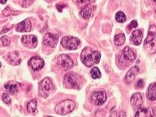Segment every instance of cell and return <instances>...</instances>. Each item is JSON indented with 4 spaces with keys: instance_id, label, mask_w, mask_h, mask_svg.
<instances>
[{
    "instance_id": "obj_21",
    "label": "cell",
    "mask_w": 156,
    "mask_h": 117,
    "mask_svg": "<svg viewBox=\"0 0 156 117\" xmlns=\"http://www.w3.org/2000/svg\"><path fill=\"white\" fill-rule=\"evenodd\" d=\"M5 88L7 90L9 91V92L13 94L16 93L18 90H19V85L17 83H12V82H9L8 83H6L5 85Z\"/></svg>"
},
{
    "instance_id": "obj_36",
    "label": "cell",
    "mask_w": 156,
    "mask_h": 117,
    "mask_svg": "<svg viewBox=\"0 0 156 117\" xmlns=\"http://www.w3.org/2000/svg\"><path fill=\"white\" fill-rule=\"evenodd\" d=\"M153 1H154V2H156V0H153Z\"/></svg>"
},
{
    "instance_id": "obj_23",
    "label": "cell",
    "mask_w": 156,
    "mask_h": 117,
    "mask_svg": "<svg viewBox=\"0 0 156 117\" xmlns=\"http://www.w3.org/2000/svg\"><path fill=\"white\" fill-rule=\"evenodd\" d=\"M80 16L82 18L84 19H89L91 16V11L88 8H85L83 9L80 12Z\"/></svg>"
},
{
    "instance_id": "obj_26",
    "label": "cell",
    "mask_w": 156,
    "mask_h": 117,
    "mask_svg": "<svg viewBox=\"0 0 156 117\" xmlns=\"http://www.w3.org/2000/svg\"><path fill=\"white\" fill-rule=\"evenodd\" d=\"M90 0H77V4L78 7L81 9H84L87 7V6L90 3Z\"/></svg>"
},
{
    "instance_id": "obj_28",
    "label": "cell",
    "mask_w": 156,
    "mask_h": 117,
    "mask_svg": "<svg viewBox=\"0 0 156 117\" xmlns=\"http://www.w3.org/2000/svg\"><path fill=\"white\" fill-rule=\"evenodd\" d=\"M2 98H3V101L5 104H10L11 103V99L9 96L8 95V94H7V93L3 94V95L2 96Z\"/></svg>"
},
{
    "instance_id": "obj_22",
    "label": "cell",
    "mask_w": 156,
    "mask_h": 117,
    "mask_svg": "<svg viewBox=\"0 0 156 117\" xmlns=\"http://www.w3.org/2000/svg\"><path fill=\"white\" fill-rule=\"evenodd\" d=\"M37 110V102L35 99H33L30 101L27 104V111L29 113H34Z\"/></svg>"
},
{
    "instance_id": "obj_24",
    "label": "cell",
    "mask_w": 156,
    "mask_h": 117,
    "mask_svg": "<svg viewBox=\"0 0 156 117\" xmlns=\"http://www.w3.org/2000/svg\"><path fill=\"white\" fill-rule=\"evenodd\" d=\"M91 75L93 79H100L101 77V73L98 67H94L91 70Z\"/></svg>"
},
{
    "instance_id": "obj_20",
    "label": "cell",
    "mask_w": 156,
    "mask_h": 117,
    "mask_svg": "<svg viewBox=\"0 0 156 117\" xmlns=\"http://www.w3.org/2000/svg\"><path fill=\"white\" fill-rule=\"evenodd\" d=\"M125 42H126V36L124 33H120L114 36V45L117 46H122Z\"/></svg>"
},
{
    "instance_id": "obj_29",
    "label": "cell",
    "mask_w": 156,
    "mask_h": 117,
    "mask_svg": "<svg viewBox=\"0 0 156 117\" xmlns=\"http://www.w3.org/2000/svg\"><path fill=\"white\" fill-rule=\"evenodd\" d=\"M3 13L5 16H9L11 15L15 14V13L14 11H12L9 7H7L6 8H5V9L3 11Z\"/></svg>"
},
{
    "instance_id": "obj_35",
    "label": "cell",
    "mask_w": 156,
    "mask_h": 117,
    "mask_svg": "<svg viewBox=\"0 0 156 117\" xmlns=\"http://www.w3.org/2000/svg\"><path fill=\"white\" fill-rule=\"evenodd\" d=\"M0 2H1V3H2V4L4 5V4H5V3H6L7 0H0Z\"/></svg>"
},
{
    "instance_id": "obj_5",
    "label": "cell",
    "mask_w": 156,
    "mask_h": 117,
    "mask_svg": "<svg viewBox=\"0 0 156 117\" xmlns=\"http://www.w3.org/2000/svg\"><path fill=\"white\" fill-rule=\"evenodd\" d=\"M136 55L131 48L128 46L124 48V49L122 51H121L118 55V59L121 64H128L127 61L133 62L136 59Z\"/></svg>"
},
{
    "instance_id": "obj_12",
    "label": "cell",
    "mask_w": 156,
    "mask_h": 117,
    "mask_svg": "<svg viewBox=\"0 0 156 117\" xmlns=\"http://www.w3.org/2000/svg\"><path fill=\"white\" fill-rule=\"evenodd\" d=\"M29 65L34 71H38L44 66V61L40 57L35 56L31 58L29 61Z\"/></svg>"
},
{
    "instance_id": "obj_18",
    "label": "cell",
    "mask_w": 156,
    "mask_h": 117,
    "mask_svg": "<svg viewBox=\"0 0 156 117\" xmlns=\"http://www.w3.org/2000/svg\"><path fill=\"white\" fill-rule=\"evenodd\" d=\"M8 58L10 64L12 65H18L21 62V57L17 52H12L8 54Z\"/></svg>"
},
{
    "instance_id": "obj_14",
    "label": "cell",
    "mask_w": 156,
    "mask_h": 117,
    "mask_svg": "<svg viewBox=\"0 0 156 117\" xmlns=\"http://www.w3.org/2000/svg\"><path fill=\"white\" fill-rule=\"evenodd\" d=\"M154 116V111L151 107H140L137 109L135 114L136 117H152Z\"/></svg>"
},
{
    "instance_id": "obj_9",
    "label": "cell",
    "mask_w": 156,
    "mask_h": 117,
    "mask_svg": "<svg viewBox=\"0 0 156 117\" xmlns=\"http://www.w3.org/2000/svg\"><path fill=\"white\" fill-rule=\"evenodd\" d=\"M57 64L65 70L71 68L74 66L72 59L67 54H61L58 57Z\"/></svg>"
},
{
    "instance_id": "obj_37",
    "label": "cell",
    "mask_w": 156,
    "mask_h": 117,
    "mask_svg": "<svg viewBox=\"0 0 156 117\" xmlns=\"http://www.w3.org/2000/svg\"><path fill=\"white\" fill-rule=\"evenodd\" d=\"M155 14H156V10H155Z\"/></svg>"
},
{
    "instance_id": "obj_8",
    "label": "cell",
    "mask_w": 156,
    "mask_h": 117,
    "mask_svg": "<svg viewBox=\"0 0 156 117\" xmlns=\"http://www.w3.org/2000/svg\"><path fill=\"white\" fill-rule=\"evenodd\" d=\"M106 98L107 96L105 91H95L92 94L90 97V101L95 105H101L106 101Z\"/></svg>"
},
{
    "instance_id": "obj_16",
    "label": "cell",
    "mask_w": 156,
    "mask_h": 117,
    "mask_svg": "<svg viewBox=\"0 0 156 117\" xmlns=\"http://www.w3.org/2000/svg\"><path fill=\"white\" fill-rule=\"evenodd\" d=\"M143 36V33L140 30H135L132 32L130 40L134 45L138 46L141 43Z\"/></svg>"
},
{
    "instance_id": "obj_32",
    "label": "cell",
    "mask_w": 156,
    "mask_h": 117,
    "mask_svg": "<svg viewBox=\"0 0 156 117\" xmlns=\"http://www.w3.org/2000/svg\"><path fill=\"white\" fill-rule=\"evenodd\" d=\"M66 5H63V4H57V5H56V8H57V10H58L59 12L62 13V12L63 9V8H65L66 7Z\"/></svg>"
},
{
    "instance_id": "obj_19",
    "label": "cell",
    "mask_w": 156,
    "mask_h": 117,
    "mask_svg": "<svg viewBox=\"0 0 156 117\" xmlns=\"http://www.w3.org/2000/svg\"><path fill=\"white\" fill-rule=\"evenodd\" d=\"M146 96L147 99L151 101L156 100V83H153L149 85Z\"/></svg>"
},
{
    "instance_id": "obj_27",
    "label": "cell",
    "mask_w": 156,
    "mask_h": 117,
    "mask_svg": "<svg viewBox=\"0 0 156 117\" xmlns=\"http://www.w3.org/2000/svg\"><path fill=\"white\" fill-rule=\"evenodd\" d=\"M1 41L4 46H9L10 44V38L8 36H3L1 38Z\"/></svg>"
},
{
    "instance_id": "obj_4",
    "label": "cell",
    "mask_w": 156,
    "mask_h": 117,
    "mask_svg": "<svg viewBox=\"0 0 156 117\" xmlns=\"http://www.w3.org/2000/svg\"><path fill=\"white\" fill-rule=\"evenodd\" d=\"M75 108L74 102L69 99L64 100L58 103L55 107V111L59 115H66L71 112Z\"/></svg>"
},
{
    "instance_id": "obj_3",
    "label": "cell",
    "mask_w": 156,
    "mask_h": 117,
    "mask_svg": "<svg viewBox=\"0 0 156 117\" xmlns=\"http://www.w3.org/2000/svg\"><path fill=\"white\" fill-rule=\"evenodd\" d=\"M54 89V85L50 78L46 77L39 83V93L44 98H46L51 95Z\"/></svg>"
},
{
    "instance_id": "obj_2",
    "label": "cell",
    "mask_w": 156,
    "mask_h": 117,
    "mask_svg": "<svg viewBox=\"0 0 156 117\" xmlns=\"http://www.w3.org/2000/svg\"><path fill=\"white\" fill-rule=\"evenodd\" d=\"M144 46L146 49H149L151 54L156 52V27L154 25L149 27L148 35L144 41Z\"/></svg>"
},
{
    "instance_id": "obj_10",
    "label": "cell",
    "mask_w": 156,
    "mask_h": 117,
    "mask_svg": "<svg viewBox=\"0 0 156 117\" xmlns=\"http://www.w3.org/2000/svg\"><path fill=\"white\" fill-rule=\"evenodd\" d=\"M22 43L28 48L34 49L37 46V38L33 35H23L22 37Z\"/></svg>"
},
{
    "instance_id": "obj_25",
    "label": "cell",
    "mask_w": 156,
    "mask_h": 117,
    "mask_svg": "<svg viewBox=\"0 0 156 117\" xmlns=\"http://www.w3.org/2000/svg\"><path fill=\"white\" fill-rule=\"evenodd\" d=\"M126 16L123 12L119 11L118 13H117V14H115V19L118 22L123 23L126 22Z\"/></svg>"
},
{
    "instance_id": "obj_6",
    "label": "cell",
    "mask_w": 156,
    "mask_h": 117,
    "mask_svg": "<svg viewBox=\"0 0 156 117\" xmlns=\"http://www.w3.org/2000/svg\"><path fill=\"white\" fill-rule=\"evenodd\" d=\"M80 40L76 37L71 36H65L62 38L61 45L66 49L74 50L78 48L80 45Z\"/></svg>"
},
{
    "instance_id": "obj_7",
    "label": "cell",
    "mask_w": 156,
    "mask_h": 117,
    "mask_svg": "<svg viewBox=\"0 0 156 117\" xmlns=\"http://www.w3.org/2000/svg\"><path fill=\"white\" fill-rule=\"evenodd\" d=\"M80 76L76 73L69 72L64 76V82L68 87L72 89L80 88Z\"/></svg>"
},
{
    "instance_id": "obj_34",
    "label": "cell",
    "mask_w": 156,
    "mask_h": 117,
    "mask_svg": "<svg viewBox=\"0 0 156 117\" xmlns=\"http://www.w3.org/2000/svg\"><path fill=\"white\" fill-rule=\"evenodd\" d=\"M10 30V28H3V30H2V31H1V33L2 34H3V33H5L8 31H9Z\"/></svg>"
},
{
    "instance_id": "obj_1",
    "label": "cell",
    "mask_w": 156,
    "mask_h": 117,
    "mask_svg": "<svg viewBox=\"0 0 156 117\" xmlns=\"http://www.w3.org/2000/svg\"><path fill=\"white\" fill-rule=\"evenodd\" d=\"M81 58L86 66L90 67L95 64L99 63L101 54L98 51H94L90 47H86L81 53Z\"/></svg>"
},
{
    "instance_id": "obj_11",
    "label": "cell",
    "mask_w": 156,
    "mask_h": 117,
    "mask_svg": "<svg viewBox=\"0 0 156 117\" xmlns=\"http://www.w3.org/2000/svg\"><path fill=\"white\" fill-rule=\"evenodd\" d=\"M58 36L56 34H52L51 33H47L44 38V43L51 48H55L58 42Z\"/></svg>"
},
{
    "instance_id": "obj_13",
    "label": "cell",
    "mask_w": 156,
    "mask_h": 117,
    "mask_svg": "<svg viewBox=\"0 0 156 117\" xmlns=\"http://www.w3.org/2000/svg\"><path fill=\"white\" fill-rule=\"evenodd\" d=\"M130 102L132 106L134 109H138V108L141 107L143 103V99L142 95L140 93L133 94L131 97Z\"/></svg>"
},
{
    "instance_id": "obj_15",
    "label": "cell",
    "mask_w": 156,
    "mask_h": 117,
    "mask_svg": "<svg viewBox=\"0 0 156 117\" xmlns=\"http://www.w3.org/2000/svg\"><path fill=\"white\" fill-rule=\"evenodd\" d=\"M31 29V23L29 19H26L23 21L18 24L16 27L17 31L19 32H28Z\"/></svg>"
},
{
    "instance_id": "obj_17",
    "label": "cell",
    "mask_w": 156,
    "mask_h": 117,
    "mask_svg": "<svg viewBox=\"0 0 156 117\" xmlns=\"http://www.w3.org/2000/svg\"><path fill=\"white\" fill-rule=\"evenodd\" d=\"M139 69L137 67L134 66L132 67L127 73L126 76V82L129 84H130L135 79L136 75L138 73Z\"/></svg>"
},
{
    "instance_id": "obj_33",
    "label": "cell",
    "mask_w": 156,
    "mask_h": 117,
    "mask_svg": "<svg viewBox=\"0 0 156 117\" xmlns=\"http://www.w3.org/2000/svg\"><path fill=\"white\" fill-rule=\"evenodd\" d=\"M144 86V82L143 80H140L138 82V83H137V87L139 88H143Z\"/></svg>"
},
{
    "instance_id": "obj_31",
    "label": "cell",
    "mask_w": 156,
    "mask_h": 117,
    "mask_svg": "<svg viewBox=\"0 0 156 117\" xmlns=\"http://www.w3.org/2000/svg\"><path fill=\"white\" fill-rule=\"evenodd\" d=\"M34 2V0H23V3H22V6L23 7H27L30 6L33 2Z\"/></svg>"
},
{
    "instance_id": "obj_30",
    "label": "cell",
    "mask_w": 156,
    "mask_h": 117,
    "mask_svg": "<svg viewBox=\"0 0 156 117\" xmlns=\"http://www.w3.org/2000/svg\"><path fill=\"white\" fill-rule=\"evenodd\" d=\"M129 28L130 30H132L133 28H136L138 27V22H136V20H132L129 25Z\"/></svg>"
}]
</instances>
